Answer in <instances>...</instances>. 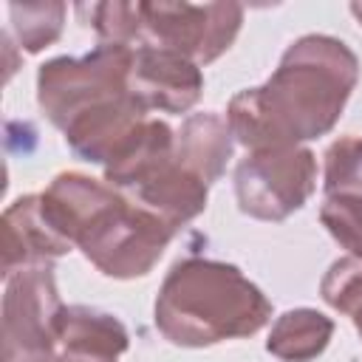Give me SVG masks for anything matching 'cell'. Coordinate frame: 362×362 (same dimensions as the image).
<instances>
[{
    "mask_svg": "<svg viewBox=\"0 0 362 362\" xmlns=\"http://www.w3.org/2000/svg\"><path fill=\"white\" fill-rule=\"evenodd\" d=\"M356 82L359 59L342 40L305 34L283 51L263 85L232 96L226 122L246 153L303 147L334 130Z\"/></svg>",
    "mask_w": 362,
    "mask_h": 362,
    "instance_id": "1",
    "label": "cell"
},
{
    "mask_svg": "<svg viewBox=\"0 0 362 362\" xmlns=\"http://www.w3.org/2000/svg\"><path fill=\"white\" fill-rule=\"evenodd\" d=\"M40 198L51 226L116 280L150 274L175 235L156 212L82 173H59Z\"/></svg>",
    "mask_w": 362,
    "mask_h": 362,
    "instance_id": "2",
    "label": "cell"
},
{
    "mask_svg": "<svg viewBox=\"0 0 362 362\" xmlns=\"http://www.w3.org/2000/svg\"><path fill=\"white\" fill-rule=\"evenodd\" d=\"M269 320V297L223 260L184 257L173 263L156 297V328L181 348L252 337Z\"/></svg>",
    "mask_w": 362,
    "mask_h": 362,
    "instance_id": "3",
    "label": "cell"
},
{
    "mask_svg": "<svg viewBox=\"0 0 362 362\" xmlns=\"http://www.w3.org/2000/svg\"><path fill=\"white\" fill-rule=\"evenodd\" d=\"M130 45H96L85 57H57L37 71V105L45 119L65 130L85 110L130 93Z\"/></svg>",
    "mask_w": 362,
    "mask_h": 362,
    "instance_id": "4",
    "label": "cell"
},
{
    "mask_svg": "<svg viewBox=\"0 0 362 362\" xmlns=\"http://www.w3.org/2000/svg\"><path fill=\"white\" fill-rule=\"evenodd\" d=\"M317 189V158L308 147L255 150L235 167L240 212L257 221H286Z\"/></svg>",
    "mask_w": 362,
    "mask_h": 362,
    "instance_id": "5",
    "label": "cell"
},
{
    "mask_svg": "<svg viewBox=\"0 0 362 362\" xmlns=\"http://www.w3.org/2000/svg\"><path fill=\"white\" fill-rule=\"evenodd\" d=\"M62 308L51 263L6 277L3 362H57V320Z\"/></svg>",
    "mask_w": 362,
    "mask_h": 362,
    "instance_id": "6",
    "label": "cell"
},
{
    "mask_svg": "<svg viewBox=\"0 0 362 362\" xmlns=\"http://www.w3.org/2000/svg\"><path fill=\"white\" fill-rule=\"evenodd\" d=\"M240 3H141V42L178 51L198 65L215 62L235 42Z\"/></svg>",
    "mask_w": 362,
    "mask_h": 362,
    "instance_id": "7",
    "label": "cell"
},
{
    "mask_svg": "<svg viewBox=\"0 0 362 362\" xmlns=\"http://www.w3.org/2000/svg\"><path fill=\"white\" fill-rule=\"evenodd\" d=\"M130 90L147 110L187 113L204 90L201 65L178 51L158 45H136L130 68Z\"/></svg>",
    "mask_w": 362,
    "mask_h": 362,
    "instance_id": "8",
    "label": "cell"
},
{
    "mask_svg": "<svg viewBox=\"0 0 362 362\" xmlns=\"http://www.w3.org/2000/svg\"><path fill=\"white\" fill-rule=\"evenodd\" d=\"M150 110L141 105V99L130 90L124 96L107 99L90 110H85L82 116H76L62 133L68 147L90 164H107L122 147L124 141L150 119Z\"/></svg>",
    "mask_w": 362,
    "mask_h": 362,
    "instance_id": "9",
    "label": "cell"
},
{
    "mask_svg": "<svg viewBox=\"0 0 362 362\" xmlns=\"http://www.w3.org/2000/svg\"><path fill=\"white\" fill-rule=\"evenodd\" d=\"M74 246L51 226L40 195H23L3 212V277L28 266H45Z\"/></svg>",
    "mask_w": 362,
    "mask_h": 362,
    "instance_id": "10",
    "label": "cell"
},
{
    "mask_svg": "<svg viewBox=\"0 0 362 362\" xmlns=\"http://www.w3.org/2000/svg\"><path fill=\"white\" fill-rule=\"evenodd\" d=\"M206 195H209V187L198 175H192L187 167H181L173 153L158 167H153L130 189L127 198L156 212L161 221H167L178 232L184 223H189L206 209Z\"/></svg>",
    "mask_w": 362,
    "mask_h": 362,
    "instance_id": "11",
    "label": "cell"
},
{
    "mask_svg": "<svg viewBox=\"0 0 362 362\" xmlns=\"http://www.w3.org/2000/svg\"><path fill=\"white\" fill-rule=\"evenodd\" d=\"M232 147H235L232 127H229L226 116H221L215 110L192 113L175 130L178 164L187 167L192 175H198L206 187L223 175L226 161L232 158Z\"/></svg>",
    "mask_w": 362,
    "mask_h": 362,
    "instance_id": "12",
    "label": "cell"
},
{
    "mask_svg": "<svg viewBox=\"0 0 362 362\" xmlns=\"http://www.w3.org/2000/svg\"><path fill=\"white\" fill-rule=\"evenodd\" d=\"M57 345H62V354L116 362L127 351L130 337L127 328L107 311L65 305L57 320Z\"/></svg>",
    "mask_w": 362,
    "mask_h": 362,
    "instance_id": "13",
    "label": "cell"
},
{
    "mask_svg": "<svg viewBox=\"0 0 362 362\" xmlns=\"http://www.w3.org/2000/svg\"><path fill=\"white\" fill-rule=\"evenodd\" d=\"M175 153V130L161 119H147L124 147L105 164V181L119 192H130L153 167Z\"/></svg>",
    "mask_w": 362,
    "mask_h": 362,
    "instance_id": "14",
    "label": "cell"
},
{
    "mask_svg": "<svg viewBox=\"0 0 362 362\" xmlns=\"http://www.w3.org/2000/svg\"><path fill=\"white\" fill-rule=\"evenodd\" d=\"M331 337V317L317 308H291L274 320L266 339V351L283 362H311L328 348Z\"/></svg>",
    "mask_w": 362,
    "mask_h": 362,
    "instance_id": "15",
    "label": "cell"
},
{
    "mask_svg": "<svg viewBox=\"0 0 362 362\" xmlns=\"http://www.w3.org/2000/svg\"><path fill=\"white\" fill-rule=\"evenodd\" d=\"M8 17L20 48L37 54L54 45L62 34L65 23V3L45 0V3H8Z\"/></svg>",
    "mask_w": 362,
    "mask_h": 362,
    "instance_id": "16",
    "label": "cell"
},
{
    "mask_svg": "<svg viewBox=\"0 0 362 362\" xmlns=\"http://www.w3.org/2000/svg\"><path fill=\"white\" fill-rule=\"evenodd\" d=\"M85 25H90L102 45H130L141 42V3H90L76 6Z\"/></svg>",
    "mask_w": 362,
    "mask_h": 362,
    "instance_id": "17",
    "label": "cell"
},
{
    "mask_svg": "<svg viewBox=\"0 0 362 362\" xmlns=\"http://www.w3.org/2000/svg\"><path fill=\"white\" fill-rule=\"evenodd\" d=\"M322 164L325 195L362 198V136H342L328 144Z\"/></svg>",
    "mask_w": 362,
    "mask_h": 362,
    "instance_id": "18",
    "label": "cell"
},
{
    "mask_svg": "<svg viewBox=\"0 0 362 362\" xmlns=\"http://www.w3.org/2000/svg\"><path fill=\"white\" fill-rule=\"evenodd\" d=\"M320 221L328 235L348 249V255L362 257V198L356 195H325L320 206Z\"/></svg>",
    "mask_w": 362,
    "mask_h": 362,
    "instance_id": "19",
    "label": "cell"
},
{
    "mask_svg": "<svg viewBox=\"0 0 362 362\" xmlns=\"http://www.w3.org/2000/svg\"><path fill=\"white\" fill-rule=\"evenodd\" d=\"M320 294L334 311L354 317L362 305V257L348 255L334 260L320 283Z\"/></svg>",
    "mask_w": 362,
    "mask_h": 362,
    "instance_id": "20",
    "label": "cell"
},
{
    "mask_svg": "<svg viewBox=\"0 0 362 362\" xmlns=\"http://www.w3.org/2000/svg\"><path fill=\"white\" fill-rule=\"evenodd\" d=\"M57 362H110V359H88V356H74V354H62L59 351Z\"/></svg>",
    "mask_w": 362,
    "mask_h": 362,
    "instance_id": "21",
    "label": "cell"
},
{
    "mask_svg": "<svg viewBox=\"0 0 362 362\" xmlns=\"http://www.w3.org/2000/svg\"><path fill=\"white\" fill-rule=\"evenodd\" d=\"M351 320H354V328H356V334H359V337H362V305H359V308H356V314H354V317H351Z\"/></svg>",
    "mask_w": 362,
    "mask_h": 362,
    "instance_id": "22",
    "label": "cell"
},
{
    "mask_svg": "<svg viewBox=\"0 0 362 362\" xmlns=\"http://www.w3.org/2000/svg\"><path fill=\"white\" fill-rule=\"evenodd\" d=\"M351 14H354V17L359 20V25H362V3H359V0H356V3H351Z\"/></svg>",
    "mask_w": 362,
    "mask_h": 362,
    "instance_id": "23",
    "label": "cell"
}]
</instances>
